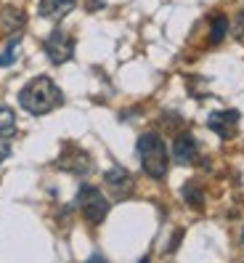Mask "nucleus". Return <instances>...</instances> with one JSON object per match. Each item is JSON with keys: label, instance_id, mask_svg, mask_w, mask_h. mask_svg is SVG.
Segmentation results:
<instances>
[{"label": "nucleus", "instance_id": "9", "mask_svg": "<svg viewBox=\"0 0 244 263\" xmlns=\"http://www.w3.org/2000/svg\"><path fill=\"white\" fill-rule=\"evenodd\" d=\"M210 40L212 43H220L223 37H226V32H228V19L223 16V13H215V16H212V22H210Z\"/></svg>", "mask_w": 244, "mask_h": 263}, {"label": "nucleus", "instance_id": "6", "mask_svg": "<svg viewBox=\"0 0 244 263\" xmlns=\"http://www.w3.org/2000/svg\"><path fill=\"white\" fill-rule=\"evenodd\" d=\"M196 154H199V146H196L194 136L180 133L175 141H173V157H175L178 165H191L196 160Z\"/></svg>", "mask_w": 244, "mask_h": 263}, {"label": "nucleus", "instance_id": "10", "mask_svg": "<svg viewBox=\"0 0 244 263\" xmlns=\"http://www.w3.org/2000/svg\"><path fill=\"white\" fill-rule=\"evenodd\" d=\"M16 130V115L8 106H0V136H11Z\"/></svg>", "mask_w": 244, "mask_h": 263}, {"label": "nucleus", "instance_id": "7", "mask_svg": "<svg viewBox=\"0 0 244 263\" xmlns=\"http://www.w3.org/2000/svg\"><path fill=\"white\" fill-rule=\"evenodd\" d=\"M74 6H77L74 0H40L37 11H40V16H43V19L58 22V19H64Z\"/></svg>", "mask_w": 244, "mask_h": 263}, {"label": "nucleus", "instance_id": "4", "mask_svg": "<svg viewBox=\"0 0 244 263\" xmlns=\"http://www.w3.org/2000/svg\"><path fill=\"white\" fill-rule=\"evenodd\" d=\"M45 53H48V59L53 64H64V61H69L72 53H74V40L64 32V29H53L51 37L45 40Z\"/></svg>", "mask_w": 244, "mask_h": 263}, {"label": "nucleus", "instance_id": "8", "mask_svg": "<svg viewBox=\"0 0 244 263\" xmlns=\"http://www.w3.org/2000/svg\"><path fill=\"white\" fill-rule=\"evenodd\" d=\"M106 183L109 186H114V189H125V186H130V173L125 167H112L109 173H106Z\"/></svg>", "mask_w": 244, "mask_h": 263}, {"label": "nucleus", "instance_id": "11", "mask_svg": "<svg viewBox=\"0 0 244 263\" xmlns=\"http://www.w3.org/2000/svg\"><path fill=\"white\" fill-rule=\"evenodd\" d=\"M183 199H186L191 208H202L205 205V192L196 186V183H186V186H183Z\"/></svg>", "mask_w": 244, "mask_h": 263}, {"label": "nucleus", "instance_id": "12", "mask_svg": "<svg viewBox=\"0 0 244 263\" xmlns=\"http://www.w3.org/2000/svg\"><path fill=\"white\" fill-rule=\"evenodd\" d=\"M3 19H6V27H8V29H22V24H24V13H22L19 8H13V6H6Z\"/></svg>", "mask_w": 244, "mask_h": 263}, {"label": "nucleus", "instance_id": "1", "mask_svg": "<svg viewBox=\"0 0 244 263\" xmlns=\"http://www.w3.org/2000/svg\"><path fill=\"white\" fill-rule=\"evenodd\" d=\"M19 104L29 115H48L51 109L64 104V93L51 77H35L19 90Z\"/></svg>", "mask_w": 244, "mask_h": 263}, {"label": "nucleus", "instance_id": "13", "mask_svg": "<svg viewBox=\"0 0 244 263\" xmlns=\"http://www.w3.org/2000/svg\"><path fill=\"white\" fill-rule=\"evenodd\" d=\"M8 154H11V144L6 141V138H3V141H0V162H6V157H8Z\"/></svg>", "mask_w": 244, "mask_h": 263}, {"label": "nucleus", "instance_id": "2", "mask_svg": "<svg viewBox=\"0 0 244 263\" xmlns=\"http://www.w3.org/2000/svg\"><path fill=\"white\" fill-rule=\"evenodd\" d=\"M138 157H141V167L149 178H165L167 176V149L165 141L157 133H144L138 138Z\"/></svg>", "mask_w": 244, "mask_h": 263}, {"label": "nucleus", "instance_id": "5", "mask_svg": "<svg viewBox=\"0 0 244 263\" xmlns=\"http://www.w3.org/2000/svg\"><path fill=\"white\" fill-rule=\"evenodd\" d=\"M236 122H239V112L236 109H223V112H212L210 120H207V125H210V130H215L218 136L231 138L234 130H236Z\"/></svg>", "mask_w": 244, "mask_h": 263}, {"label": "nucleus", "instance_id": "15", "mask_svg": "<svg viewBox=\"0 0 244 263\" xmlns=\"http://www.w3.org/2000/svg\"><path fill=\"white\" fill-rule=\"evenodd\" d=\"M241 245H244V229H241Z\"/></svg>", "mask_w": 244, "mask_h": 263}, {"label": "nucleus", "instance_id": "3", "mask_svg": "<svg viewBox=\"0 0 244 263\" xmlns=\"http://www.w3.org/2000/svg\"><path fill=\"white\" fill-rule=\"evenodd\" d=\"M77 205H80V210H83V215L90 221V223H104V218H106V213H109V199H106L104 194H101V189H96V186H80V192H77Z\"/></svg>", "mask_w": 244, "mask_h": 263}, {"label": "nucleus", "instance_id": "14", "mask_svg": "<svg viewBox=\"0 0 244 263\" xmlns=\"http://www.w3.org/2000/svg\"><path fill=\"white\" fill-rule=\"evenodd\" d=\"M234 32L241 37L244 35V13H239V19H236V27H234Z\"/></svg>", "mask_w": 244, "mask_h": 263}]
</instances>
